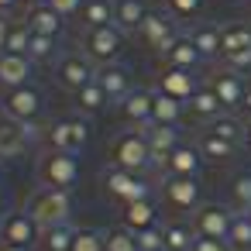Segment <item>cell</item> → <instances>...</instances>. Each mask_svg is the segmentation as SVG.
Returning a JSON list of instances; mask_svg holds the SVG:
<instances>
[{"instance_id":"83f0119b","label":"cell","mask_w":251,"mask_h":251,"mask_svg":"<svg viewBox=\"0 0 251 251\" xmlns=\"http://www.w3.org/2000/svg\"><path fill=\"white\" fill-rule=\"evenodd\" d=\"M182 114H186V103H179V100H172V97H165V93H158V90H155V107H151V124H165V127H179V121H182Z\"/></svg>"},{"instance_id":"e0dca14e","label":"cell","mask_w":251,"mask_h":251,"mask_svg":"<svg viewBox=\"0 0 251 251\" xmlns=\"http://www.w3.org/2000/svg\"><path fill=\"white\" fill-rule=\"evenodd\" d=\"M31 76H35V62L28 55L0 52V90H18V86L31 83Z\"/></svg>"},{"instance_id":"603a6c76","label":"cell","mask_w":251,"mask_h":251,"mask_svg":"<svg viewBox=\"0 0 251 251\" xmlns=\"http://www.w3.org/2000/svg\"><path fill=\"white\" fill-rule=\"evenodd\" d=\"M97 83L103 86V93L110 97V103H121L134 86H131V73L121 66V62H114V66H100L97 69Z\"/></svg>"},{"instance_id":"4316f807","label":"cell","mask_w":251,"mask_h":251,"mask_svg":"<svg viewBox=\"0 0 251 251\" xmlns=\"http://www.w3.org/2000/svg\"><path fill=\"white\" fill-rule=\"evenodd\" d=\"M189 117H196V121H203V124H213L220 114H224V107H220V100H217V93L210 90V86H200L193 97H189Z\"/></svg>"},{"instance_id":"2e32d148","label":"cell","mask_w":251,"mask_h":251,"mask_svg":"<svg viewBox=\"0 0 251 251\" xmlns=\"http://www.w3.org/2000/svg\"><path fill=\"white\" fill-rule=\"evenodd\" d=\"M121 117H124V124L127 127H138V131H145L148 124H151V107H155V90H145V86H134L121 103Z\"/></svg>"},{"instance_id":"9a60e30c","label":"cell","mask_w":251,"mask_h":251,"mask_svg":"<svg viewBox=\"0 0 251 251\" xmlns=\"http://www.w3.org/2000/svg\"><path fill=\"white\" fill-rule=\"evenodd\" d=\"M213 93H217V100H220V107L224 110H237L241 107V100H244V76L237 73V69H230V66H224V69H217L213 76H210V83H206Z\"/></svg>"},{"instance_id":"ffe728a7","label":"cell","mask_w":251,"mask_h":251,"mask_svg":"<svg viewBox=\"0 0 251 251\" xmlns=\"http://www.w3.org/2000/svg\"><path fill=\"white\" fill-rule=\"evenodd\" d=\"M203 165H206V158H203V151H200V145H189V141H182L169 158H165V176H200L203 172Z\"/></svg>"},{"instance_id":"bcb514c9","label":"cell","mask_w":251,"mask_h":251,"mask_svg":"<svg viewBox=\"0 0 251 251\" xmlns=\"http://www.w3.org/2000/svg\"><path fill=\"white\" fill-rule=\"evenodd\" d=\"M237 114H241L244 121H251V83H248V90H244V100H241V107H237Z\"/></svg>"},{"instance_id":"7a4b0ae2","label":"cell","mask_w":251,"mask_h":251,"mask_svg":"<svg viewBox=\"0 0 251 251\" xmlns=\"http://www.w3.org/2000/svg\"><path fill=\"white\" fill-rule=\"evenodd\" d=\"M42 227H55V224H69L73 220V196L69 189H49V186H38L25 206Z\"/></svg>"},{"instance_id":"ba28073f","label":"cell","mask_w":251,"mask_h":251,"mask_svg":"<svg viewBox=\"0 0 251 251\" xmlns=\"http://www.w3.org/2000/svg\"><path fill=\"white\" fill-rule=\"evenodd\" d=\"M162 200L176 213H196L203 206V186L200 176H162Z\"/></svg>"},{"instance_id":"cb8c5ba5","label":"cell","mask_w":251,"mask_h":251,"mask_svg":"<svg viewBox=\"0 0 251 251\" xmlns=\"http://www.w3.org/2000/svg\"><path fill=\"white\" fill-rule=\"evenodd\" d=\"M151 7L148 0H114V25L127 35V31H141V25L148 21Z\"/></svg>"},{"instance_id":"5b68a950","label":"cell","mask_w":251,"mask_h":251,"mask_svg":"<svg viewBox=\"0 0 251 251\" xmlns=\"http://www.w3.org/2000/svg\"><path fill=\"white\" fill-rule=\"evenodd\" d=\"M100 189H103L107 200H114L121 206L151 196V186L141 179V172H127V169H117V165H107L100 172Z\"/></svg>"},{"instance_id":"484cf974","label":"cell","mask_w":251,"mask_h":251,"mask_svg":"<svg viewBox=\"0 0 251 251\" xmlns=\"http://www.w3.org/2000/svg\"><path fill=\"white\" fill-rule=\"evenodd\" d=\"M162 62H165V66H172V69H196V66L203 62V55H200V49L193 45V38H189V35H179V38H176V45L162 55Z\"/></svg>"},{"instance_id":"836d02e7","label":"cell","mask_w":251,"mask_h":251,"mask_svg":"<svg viewBox=\"0 0 251 251\" xmlns=\"http://www.w3.org/2000/svg\"><path fill=\"white\" fill-rule=\"evenodd\" d=\"M73 234H76V227L73 224H55V227H42V248L45 251H69V244H73Z\"/></svg>"},{"instance_id":"f546056e","label":"cell","mask_w":251,"mask_h":251,"mask_svg":"<svg viewBox=\"0 0 251 251\" xmlns=\"http://www.w3.org/2000/svg\"><path fill=\"white\" fill-rule=\"evenodd\" d=\"M79 21L83 28H107L114 25V0H86L83 11H79Z\"/></svg>"},{"instance_id":"d6a6232c","label":"cell","mask_w":251,"mask_h":251,"mask_svg":"<svg viewBox=\"0 0 251 251\" xmlns=\"http://www.w3.org/2000/svg\"><path fill=\"white\" fill-rule=\"evenodd\" d=\"M227 200H230V206H234L237 213H248V210H251V169H244V172H237V176L230 179Z\"/></svg>"},{"instance_id":"b9f144b4","label":"cell","mask_w":251,"mask_h":251,"mask_svg":"<svg viewBox=\"0 0 251 251\" xmlns=\"http://www.w3.org/2000/svg\"><path fill=\"white\" fill-rule=\"evenodd\" d=\"M138 248H141V251H165V237H162V227H148V230H138Z\"/></svg>"},{"instance_id":"d4e9b609","label":"cell","mask_w":251,"mask_h":251,"mask_svg":"<svg viewBox=\"0 0 251 251\" xmlns=\"http://www.w3.org/2000/svg\"><path fill=\"white\" fill-rule=\"evenodd\" d=\"M25 21H28V28L35 35H49V38H59L62 28H66V18L59 11H52L49 4H31L28 14H25Z\"/></svg>"},{"instance_id":"1f68e13d","label":"cell","mask_w":251,"mask_h":251,"mask_svg":"<svg viewBox=\"0 0 251 251\" xmlns=\"http://www.w3.org/2000/svg\"><path fill=\"white\" fill-rule=\"evenodd\" d=\"M73 97H76V114H83V117H93V114H100V110L110 103V97L103 93L100 83H90V86H83V90L73 93Z\"/></svg>"},{"instance_id":"f6af8a7d","label":"cell","mask_w":251,"mask_h":251,"mask_svg":"<svg viewBox=\"0 0 251 251\" xmlns=\"http://www.w3.org/2000/svg\"><path fill=\"white\" fill-rule=\"evenodd\" d=\"M11 28H14V21H11L7 14H0V52H7V38H11Z\"/></svg>"},{"instance_id":"f907efd6","label":"cell","mask_w":251,"mask_h":251,"mask_svg":"<svg viewBox=\"0 0 251 251\" xmlns=\"http://www.w3.org/2000/svg\"><path fill=\"white\" fill-rule=\"evenodd\" d=\"M4 217H7V213H4V210H0V230H4Z\"/></svg>"},{"instance_id":"ab89813d","label":"cell","mask_w":251,"mask_h":251,"mask_svg":"<svg viewBox=\"0 0 251 251\" xmlns=\"http://www.w3.org/2000/svg\"><path fill=\"white\" fill-rule=\"evenodd\" d=\"M213 134H220V138H230V141H241L244 145V121H237V117H230V114H220L213 124H206Z\"/></svg>"},{"instance_id":"8fae6325","label":"cell","mask_w":251,"mask_h":251,"mask_svg":"<svg viewBox=\"0 0 251 251\" xmlns=\"http://www.w3.org/2000/svg\"><path fill=\"white\" fill-rule=\"evenodd\" d=\"M234 217H237V210H234L230 203H203V206L193 213V220H189V224H193V230H196L200 237L227 241Z\"/></svg>"},{"instance_id":"4dcf8cb0","label":"cell","mask_w":251,"mask_h":251,"mask_svg":"<svg viewBox=\"0 0 251 251\" xmlns=\"http://www.w3.org/2000/svg\"><path fill=\"white\" fill-rule=\"evenodd\" d=\"M189 38H193V45L200 49L203 59H217L220 55V28L217 25H193Z\"/></svg>"},{"instance_id":"816d5d0a","label":"cell","mask_w":251,"mask_h":251,"mask_svg":"<svg viewBox=\"0 0 251 251\" xmlns=\"http://www.w3.org/2000/svg\"><path fill=\"white\" fill-rule=\"evenodd\" d=\"M28 4H45V0H28Z\"/></svg>"},{"instance_id":"f5cc1de1","label":"cell","mask_w":251,"mask_h":251,"mask_svg":"<svg viewBox=\"0 0 251 251\" xmlns=\"http://www.w3.org/2000/svg\"><path fill=\"white\" fill-rule=\"evenodd\" d=\"M0 182H4V172H0Z\"/></svg>"},{"instance_id":"d590c367","label":"cell","mask_w":251,"mask_h":251,"mask_svg":"<svg viewBox=\"0 0 251 251\" xmlns=\"http://www.w3.org/2000/svg\"><path fill=\"white\" fill-rule=\"evenodd\" d=\"M227 248L230 251H251V217L248 213H237L234 217L230 234H227Z\"/></svg>"},{"instance_id":"681fc988","label":"cell","mask_w":251,"mask_h":251,"mask_svg":"<svg viewBox=\"0 0 251 251\" xmlns=\"http://www.w3.org/2000/svg\"><path fill=\"white\" fill-rule=\"evenodd\" d=\"M244 148L251 151V121H244Z\"/></svg>"},{"instance_id":"277c9868","label":"cell","mask_w":251,"mask_h":251,"mask_svg":"<svg viewBox=\"0 0 251 251\" xmlns=\"http://www.w3.org/2000/svg\"><path fill=\"white\" fill-rule=\"evenodd\" d=\"M35 176H38V182L49 186V189H69V193H73V186L79 182V158L69 155V151L49 148V151L38 158Z\"/></svg>"},{"instance_id":"ac0fdd59","label":"cell","mask_w":251,"mask_h":251,"mask_svg":"<svg viewBox=\"0 0 251 251\" xmlns=\"http://www.w3.org/2000/svg\"><path fill=\"white\" fill-rule=\"evenodd\" d=\"M196 90H200V83H196L193 69H172V66H165L162 76H158V93H165V97H172L179 103H189V97Z\"/></svg>"},{"instance_id":"8992f818","label":"cell","mask_w":251,"mask_h":251,"mask_svg":"<svg viewBox=\"0 0 251 251\" xmlns=\"http://www.w3.org/2000/svg\"><path fill=\"white\" fill-rule=\"evenodd\" d=\"M90 134H93V127H90V117H83V114H66V117L52 121L49 131H45L49 148L69 151V155H79L90 145Z\"/></svg>"},{"instance_id":"7bdbcfd3","label":"cell","mask_w":251,"mask_h":251,"mask_svg":"<svg viewBox=\"0 0 251 251\" xmlns=\"http://www.w3.org/2000/svg\"><path fill=\"white\" fill-rule=\"evenodd\" d=\"M45 4H49L52 11H59L62 18H73V14H79V11H83L86 0H45Z\"/></svg>"},{"instance_id":"f35d334b","label":"cell","mask_w":251,"mask_h":251,"mask_svg":"<svg viewBox=\"0 0 251 251\" xmlns=\"http://www.w3.org/2000/svg\"><path fill=\"white\" fill-rule=\"evenodd\" d=\"M55 55H59L55 38H49V35H31V45H28V59H31V62H52Z\"/></svg>"},{"instance_id":"5bb4252c","label":"cell","mask_w":251,"mask_h":251,"mask_svg":"<svg viewBox=\"0 0 251 251\" xmlns=\"http://www.w3.org/2000/svg\"><path fill=\"white\" fill-rule=\"evenodd\" d=\"M38 138V127L18 124L7 114H0V162H11L18 155H25V148Z\"/></svg>"},{"instance_id":"c3c4849f","label":"cell","mask_w":251,"mask_h":251,"mask_svg":"<svg viewBox=\"0 0 251 251\" xmlns=\"http://www.w3.org/2000/svg\"><path fill=\"white\" fill-rule=\"evenodd\" d=\"M0 251H31V248H21V244H7V241H0Z\"/></svg>"},{"instance_id":"d6986e66","label":"cell","mask_w":251,"mask_h":251,"mask_svg":"<svg viewBox=\"0 0 251 251\" xmlns=\"http://www.w3.org/2000/svg\"><path fill=\"white\" fill-rule=\"evenodd\" d=\"M200 151H203V158L206 162H213V165H227V162H234L237 155H241V141H230V138H220V134H213L210 127H203V134H200Z\"/></svg>"},{"instance_id":"52a82bcc","label":"cell","mask_w":251,"mask_h":251,"mask_svg":"<svg viewBox=\"0 0 251 251\" xmlns=\"http://www.w3.org/2000/svg\"><path fill=\"white\" fill-rule=\"evenodd\" d=\"M83 55H86L97 69L121 62V55H124V31H121L117 25L90 28V31L83 35Z\"/></svg>"},{"instance_id":"ee69618b","label":"cell","mask_w":251,"mask_h":251,"mask_svg":"<svg viewBox=\"0 0 251 251\" xmlns=\"http://www.w3.org/2000/svg\"><path fill=\"white\" fill-rule=\"evenodd\" d=\"M193 251H230V248H227V241H217V237H200V234H196Z\"/></svg>"},{"instance_id":"9c48e42d","label":"cell","mask_w":251,"mask_h":251,"mask_svg":"<svg viewBox=\"0 0 251 251\" xmlns=\"http://www.w3.org/2000/svg\"><path fill=\"white\" fill-rule=\"evenodd\" d=\"M220 59L237 69V73H248L251 69V28L248 25H224L220 28Z\"/></svg>"},{"instance_id":"db71d44e","label":"cell","mask_w":251,"mask_h":251,"mask_svg":"<svg viewBox=\"0 0 251 251\" xmlns=\"http://www.w3.org/2000/svg\"><path fill=\"white\" fill-rule=\"evenodd\" d=\"M248 217H251V210H248Z\"/></svg>"},{"instance_id":"6da1fadb","label":"cell","mask_w":251,"mask_h":251,"mask_svg":"<svg viewBox=\"0 0 251 251\" xmlns=\"http://www.w3.org/2000/svg\"><path fill=\"white\" fill-rule=\"evenodd\" d=\"M107 165H117V169H127V172H145L155 165V155H151V145L145 138V131L138 127H127L121 134L110 138V148H107Z\"/></svg>"},{"instance_id":"7402d4cb","label":"cell","mask_w":251,"mask_h":251,"mask_svg":"<svg viewBox=\"0 0 251 251\" xmlns=\"http://www.w3.org/2000/svg\"><path fill=\"white\" fill-rule=\"evenodd\" d=\"M145 138H148V145H151V155H155V165H158V169H162L165 158L182 145L179 127H165V124H148V127H145Z\"/></svg>"},{"instance_id":"3957f363","label":"cell","mask_w":251,"mask_h":251,"mask_svg":"<svg viewBox=\"0 0 251 251\" xmlns=\"http://www.w3.org/2000/svg\"><path fill=\"white\" fill-rule=\"evenodd\" d=\"M0 114H7L18 124L38 127V121L45 114V97L35 83H25L18 90H4V97H0Z\"/></svg>"},{"instance_id":"e575fe53","label":"cell","mask_w":251,"mask_h":251,"mask_svg":"<svg viewBox=\"0 0 251 251\" xmlns=\"http://www.w3.org/2000/svg\"><path fill=\"white\" fill-rule=\"evenodd\" d=\"M69 251H107V234L97 227H76Z\"/></svg>"},{"instance_id":"4fadbf2b","label":"cell","mask_w":251,"mask_h":251,"mask_svg":"<svg viewBox=\"0 0 251 251\" xmlns=\"http://www.w3.org/2000/svg\"><path fill=\"white\" fill-rule=\"evenodd\" d=\"M0 241L7 244H21V248H35L42 241V224L28 213V210H11L4 217V230H0Z\"/></svg>"},{"instance_id":"f1b7e54d","label":"cell","mask_w":251,"mask_h":251,"mask_svg":"<svg viewBox=\"0 0 251 251\" xmlns=\"http://www.w3.org/2000/svg\"><path fill=\"white\" fill-rule=\"evenodd\" d=\"M162 237H165V251H193L196 230H193V224L169 220V224H162Z\"/></svg>"},{"instance_id":"74e56055","label":"cell","mask_w":251,"mask_h":251,"mask_svg":"<svg viewBox=\"0 0 251 251\" xmlns=\"http://www.w3.org/2000/svg\"><path fill=\"white\" fill-rule=\"evenodd\" d=\"M206 7V0H165V11L176 21H196Z\"/></svg>"},{"instance_id":"30bf717a","label":"cell","mask_w":251,"mask_h":251,"mask_svg":"<svg viewBox=\"0 0 251 251\" xmlns=\"http://www.w3.org/2000/svg\"><path fill=\"white\" fill-rule=\"evenodd\" d=\"M55 79H59L62 90L79 93L83 86L97 83V66H93L83 52H66V55L55 59Z\"/></svg>"},{"instance_id":"60d3db41","label":"cell","mask_w":251,"mask_h":251,"mask_svg":"<svg viewBox=\"0 0 251 251\" xmlns=\"http://www.w3.org/2000/svg\"><path fill=\"white\" fill-rule=\"evenodd\" d=\"M31 28H28V21L21 18V21H14V28H11V38H7V52H18V55H28V45H31Z\"/></svg>"},{"instance_id":"7c38bea8","label":"cell","mask_w":251,"mask_h":251,"mask_svg":"<svg viewBox=\"0 0 251 251\" xmlns=\"http://www.w3.org/2000/svg\"><path fill=\"white\" fill-rule=\"evenodd\" d=\"M138 35H141V42H145L151 52L165 55V52L176 45V38H179V21H176L169 11H151Z\"/></svg>"},{"instance_id":"8d00e7d4","label":"cell","mask_w":251,"mask_h":251,"mask_svg":"<svg viewBox=\"0 0 251 251\" xmlns=\"http://www.w3.org/2000/svg\"><path fill=\"white\" fill-rule=\"evenodd\" d=\"M107 251H141L138 248V234L131 227H110L107 230Z\"/></svg>"},{"instance_id":"7dc6e473","label":"cell","mask_w":251,"mask_h":251,"mask_svg":"<svg viewBox=\"0 0 251 251\" xmlns=\"http://www.w3.org/2000/svg\"><path fill=\"white\" fill-rule=\"evenodd\" d=\"M18 4H21V0H0V14H11Z\"/></svg>"},{"instance_id":"44dd1931","label":"cell","mask_w":251,"mask_h":251,"mask_svg":"<svg viewBox=\"0 0 251 251\" xmlns=\"http://www.w3.org/2000/svg\"><path fill=\"white\" fill-rule=\"evenodd\" d=\"M158 217H162V210H158V203H155L151 196L121 206V224L131 227L134 234H138V230H148V227H158Z\"/></svg>"}]
</instances>
